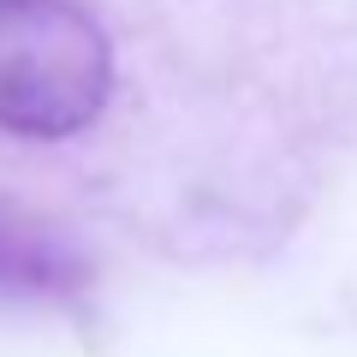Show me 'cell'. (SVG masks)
Returning <instances> with one entry per match:
<instances>
[{
  "label": "cell",
  "instance_id": "6da1fadb",
  "mask_svg": "<svg viewBox=\"0 0 357 357\" xmlns=\"http://www.w3.org/2000/svg\"><path fill=\"white\" fill-rule=\"evenodd\" d=\"M357 137V0H0V191L173 256L280 244Z\"/></svg>",
  "mask_w": 357,
  "mask_h": 357
},
{
  "label": "cell",
  "instance_id": "7a4b0ae2",
  "mask_svg": "<svg viewBox=\"0 0 357 357\" xmlns=\"http://www.w3.org/2000/svg\"><path fill=\"white\" fill-rule=\"evenodd\" d=\"M72 274H77V262L54 238H42L36 227H18V220L0 215V286H13V292H48L54 280H72Z\"/></svg>",
  "mask_w": 357,
  "mask_h": 357
}]
</instances>
